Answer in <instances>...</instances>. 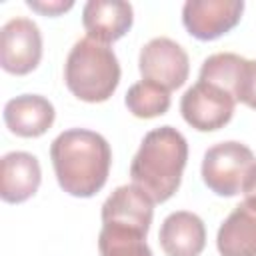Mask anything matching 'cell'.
Returning <instances> with one entry per match:
<instances>
[{"instance_id": "4fadbf2b", "label": "cell", "mask_w": 256, "mask_h": 256, "mask_svg": "<svg viewBox=\"0 0 256 256\" xmlns=\"http://www.w3.org/2000/svg\"><path fill=\"white\" fill-rule=\"evenodd\" d=\"M54 106L48 98L38 94H22L6 102L4 122L6 128L22 138L42 136L54 124Z\"/></svg>"}, {"instance_id": "8fae6325", "label": "cell", "mask_w": 256, "mask_h": 256, "mask_svg": "<svg viewBox=\"0 0 256 256\" xmlns=\"http://www.w3.org/2000/svg\"><path fill=\"white\" fill-rule=\"evenodd\" d=\"M42 180L38 158L28 152H8L0 160V196L4 202L20 204L36 194Z\"/></svg>"}, {"instance_id": "52a82bcc", "label": "cell", "mask_w": 256, "mask_h": 256, "mask_svg": "<svg viewBox=\"0 0 256 256\" xmlns=\"http://www.w3.org/2000/svg\"><path fill=\"white\" fill-rule=\"evenodd\" d=\"M138 68L142 80L156 82L166 90H176L188 80L190 62H188V54L178 42L160 36V38H152L142 46Z\"/></svg>"}, {"instance_id": "6da1fadb", "label": "cell", "mask_w": 256, "mask_h": 256, "mask_svg": "<svg viewBox=\"0 0 256 256\" xmlns=\"http://www.w3.org/2000/svg\"><path fill=\"white\" fill-rule=\"evenodd\" d=\"M50 160L64 192L76 198H90L108 180L112 150L102 134L70 128L54 138Z\"/></svg>"}, {"instance_id": "9a60e30c", "label": "cell", "mask_w": 256, "mask_h": 256, "mask_svg": "<svg viewBox=\"0 0 256 256\" xmlns=\"http://www.w3.org/2000/svg\"><path fill=\"white\" fill-rule=\"evenodd\" d=\"M154 216V200L136 184L118 186L102 204V222H120L150 230Z\"/></svg>"}, {"instance_id": "7a4b0ae2", "label": "cell", "mask_w": 256, "mask_h": 256, "mask_svg": "<svg viewBox=\"0 0 256 256\" xmlns=\"http://www.w3.org/2000/svg\"><path fill=\"white\" fill-rule=\"evenodd\" d=\"M188 160V142L172 126L150 130L130 164L132 182L154 202H166L180 186Z\"/></svg>"}, {"instance_id": "5bb4252c", "label": "cell", "mask_w": 256, "mask_h": 256, "mask_svg": "<svg viewBox=\"0 0 256 256\" xmlns=\"http://www.w3.org/2000/svg\"><path fill=\"white\" fill-rule=\"evenodd\" d=\"M220 256H256V200L240 202L218 228Z\"/></svg>"}, {"instance_id": "8992f818", "label": "cell", "mask_w": 256, "mask_h": 256, "mask_svg": "<svg viewBox=\"0 0 256 256\" xmlns=\"http://www.w3.org/2000/svg\"><path fill=\"white\" fill-rule=\"evenodd\" d=\"M236 100L216 84L198 80L180 100L182 118L200 132L224 128L234 114Z\"/></svg>"}, {"instance_id": "277c9868", "label": "cell", "mask_w": 256, "mask_h": 256, "mask_svg": "<svg viewBox=\"0 0 256 256\" xmlns=\"http://www.w3.org/2000/svg\"><path fill=\"white\" fill-rule=\"evenodd\" d=\"M256 158L252 150L236 140L210 146L202 158V180L218 196H236L242 192L246 176Z\"/></svg>"}, {"instance_id": "e0dca14e", "label": "cell", "mask_w": 256, "mask_h": 256, "mask_svg": "<svg viewBox=\"0 0 256 256\" xmlns=\"http://www.w3.org/2000/svg\"><path fill=\"white\" fill-rule=\"evenodd\" d=\"M124 102L136 118H156L168 112L170 90H166L156 82L140 80L128 88Z\"/></svg>"}, {"instance_id": "5b68a950", "label": "cell", "mask_w": 256, "mask_h": 256, "mask_svg": "<svg viewBox=\"0 0 256 256\" xmlns=\"http://www.w3.org/2000/svg\"><path fill=\"white\" fill-rule=\"evenodd\" d=\"M226 90L236 102L256 110V60L234 52H218L202 62L200 78Z\"/></svg>"}, {"instance_id": "3957f363", "label": "cell", "mask_w": 256, "mask_h": 256, "mask_svg": "<svg viewBox=\"0 0 256 256\" xmlns=\"http://www.w3.org/2000/svg\"><path fill=\"white\" fill-rule=\"evenodd\" d=\"M64 80L68 90L84 102L108 100L120 82V64L108 44L92 38H80L64 64Z\"/></svg>"}, {"instance_id": "7c38bea8", "label": "cell", "mask_w": 256, "mask_h": 256, "mask_svg": "<svg viewBox=\"0 0 256 256\" xmlns=\"http://www.w3.org/2000/svg\"><path fill=\"white\" fill-rule=\"evenodd\" d=\"M158 240L166 256H200L206 244V228L194 212L178 210L164 218Z\"/></svg>"}, {"instance_id": "2e32d148", "label": "cell", "mask_w": 256, "mask_h": 256, "mask_svg": "<svg viewBox=\"0 0 256 256\" xmlns=\"http://www.w3.org/2000/svg\"><path fill=\"white\" fill-rule=\"evenodd\" d=\"M146 234L142 228L120 224V222H102L98 234L100 256H152L150 246L146 244Z\"/></svg>"}, {"instance_id": "ac0fdd59", "label": "cell", "mask_w": 256, "mask_h": 256, "mask_svg": "<svg viewBox=\"0 0 256 256\" xmlns=\"http://www.w3.org/2000/svg\"><path fill=\"white\" fill-rule=\"evenodd\" d=\"M32 10H36V12H40V14H48V16H58V14H62V12H66V10H70L72 6H74V2L72 0H28L26 2Z\"/></svg>"}, {"instance_id": "d6986e66", "label": "cell", "mask_w": 256, "mask_h": 256, "mask_svg": "<svg viewBox=\"0 0 256 256\" xmlns=\"http://www.w3.org/2000/svg\"><path fill=\"white\" fill-rule=\"evenodd\" d=\"M242 194H244L246 198L256 200V162H254V166L250 168V172H248V176H246V182H244Z\"/></svg>"}, {"instance_id": "9c48e42d", "label": "cell", "mask_w": 256, "mask_h": 256, "mask_svg": "<svg viewBox=\"0 0 256 256\" xmlns=\"http://www.w3.org/2000/svg\"><path fill=\"white\" fill-rule=\"evenodd\" d=\"M242 12V0H186L182 24L198 40H216L240 22Z\"/></svg>"}, {"instance_id": "30bf717a", "label": "cell", "mask_w": 256, "mask_h": 256, "mask_svg": "<svg viewBox=\"0 0 256 256\" xmlns=\"http://www.w3.org/2000/svg\"><path fill=\"white\" fill-rule=\"evenodd\" d=\"M132 4L124 0H88L82 10V24L88 38L110 44L132 28Z\"/></svg>"}, {"instance_id": "ba28073f", "label": "cell", "mask_w": 256, "mask_h": 256, "mask_svg": "<svg viewBox=\"0 0 256 256\" xmlns=\"http://www.w3.org/2000/svg\"><path fill=\"white\" fill-rule=\"evenodd\" d=\"M42 58V34L30 18H12L0 30V64L6 72L24 76Z\"/></svg>"}]
</instances>
